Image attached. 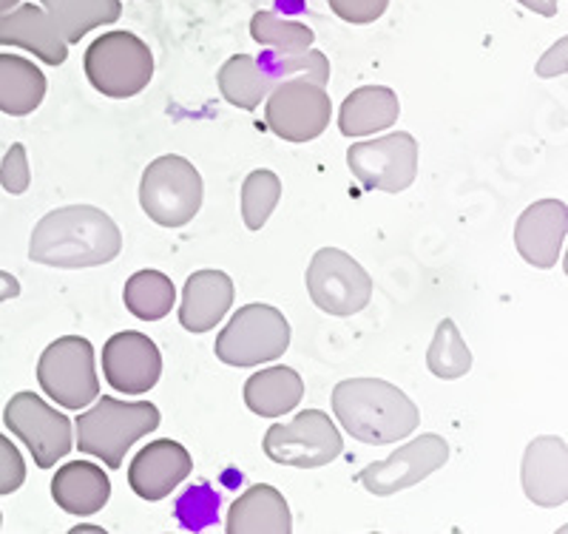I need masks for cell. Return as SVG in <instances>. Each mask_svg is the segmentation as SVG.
Listing matches in <instances>:
<instances>
[{
    "instance_id": "6da1fadb",
    "label": "cell",
    "mask_w": 568,
    "mask_h": 534,
    "mask_svg": "<svg viewBox=\"0 0 568 534\" xmlns=\"http://www.w3.org/2000/svg\"><path fill=\"white\" fill-rule=\"evenodd\" d=\"M123 251V233L103 208H54L34 225L29 259L60 271H83L114 262Z\"/></svg>"
},
{
    "instance_id": "7a4b0ae2",
    "label": "cell",
    "mask_w": 568,
    "mask_h": 534,
    "mask_svg": "<svg viewBox=\"0 0 568 534\" xmlns=\"http://www.w3.org/2000/svg\"><path fill=\"white\" fill-rule=\"evenodd\" d=\"M333 412L347 435L369 446L398 444L420 424V412L404 390L384 379H344L333 390Z\"/></svg>"
},
{
    "instance_id": "3957f363",
    "label": "cell",
    "mask_w": 568,
    "mask_h": 534,
    "mask_svg": "<svg viewBox=\"0 0 568 534\" xmlns=\"http://www.w3.org/2000/svg\"><path fill=\"white\" fill-rule=\"evenodd\" d=\"M74 424L78 450L100 457L109 470H120L125 452L160 426V410L151 401H120L103 395Z\"/></svg>"
},
{
    "instance_id": "277c9868",
    "label": "cell",
    "mask_w": 568,
    "mask_h": 534,
    "mask_svg": "<svg viewBox=\"0 0 568 534\" xmlns=\"http://www.w3.org/2000/svg\"><path fill=\"white\" fill-rule=\"evenodd\" d=\"M85 78L91 89L111 100H129L149 89L154 78V54L134 32H105L85 49Z\"/></svg>"
},
{
    "instance_id": "5b68a950",
    "label": "cell",
    "mask_w": 568,
    "mask_h": 534,
    "mask_svg": "<svg viewBox=\"0 0 568 534\" xmlns=\"http://www.w3.org/2000/svg\"><path fill=\"white\" fill-rule=\"evenodd\" d=\"M205 185L191 160L180 154L156 157L142 171L140 205L160 228H185L202 208Z\"/></svg>"
},
{
    "instance_id": "8992f818",
    "label": "cell",
    "mask_w": 568,
    "mask_h": 534,
    "mask_svg": "<svg viewBox=\"0 0 568 534\" xmlns=\"http://www.w3.org/2000/svg\"><path fill=\"white\" fill-rule=\"evenodd\" d=\"M291 347V324L282 310L273 304L253 302L240 308L225 324L213 353L227 367H258L265 361H276Z\"/></svg>"
},
{
    "instance_id": "52a82bcc",
    "label": "cell",
    "mask_w": 568,
    "mask_h": 534,
    "mask_svg": "<svg viewBox=\"0 0 568 534\" xmlns=\"http://www.w3.org/2000/svg\"><path fill=\"white\" fill-rule=\"evenodd\" d=\"M38 384L63 410H83L100 395L94 347L83 335H60L38 361Z\"/></svg>"
},
{
    "instance_id": "ba28073f",
    "label": "cell",
    "mask_w": 568,
    "mask_h": 534,
    "mask_svg": "<svg viewBox=\"0 0 568 534\" xmlns=\"http://www.w3.org/2000/svg\"><path fill=\"white\" fill-rule=\"evenodd\" d=\"M273 464L293 470H322L344 452V439L327 412L304 410L291 424H273L262 444Z\"/></svg>"
},
{
    "instance_id": "9c48e42d",
    "label": "cell",
    "mask_w": 568,
    "mask_h": 534,
    "mask_svg": "<svg viewBox=\"0 0 568 534\" xmlns=\"http://www.w3.org/2000/svg\"><path fill=\"white\" fill-rule=\"evenodd\" d=\"M333 117L327 85L311 78H291L265 97L267 129L284 142H311L322 137Z\"/></svg>"
},
{
    "instance_id": "30bf717a",
    "label": "cell",
    "mask_w": 568,
    "mask_h": 534,
    "mask_svg": "<svg viewBox=\"0 0 568 534\" xmlns=\"http://www.w3.org/2000/svg\"><path fill=\"white\" fill-rule=\"evenodd\" d=\"M304 284L313 304L336 319L362 313L373 299V279L364 271V264L338 248L316 251L304 273Z\"/></svg>"
},
{
    "instance_id": "8fae6325",
    "label": "cell",
    "mask_w": 568,
    "mask_h": 534,
    "mask_svg": "<svg viewBox=\"0 0 568 534\" xmlns=\"http://www.w3.org/2000/svg\"><path fill=\"white\" fill-rule=\"evenodd\" d=\"M347 168L364 191H407L418 177V142L407 131L353 142L347 151Z\"/></svg>"
},
{
    "instance_id": "7c38bea8",
    "label": "cell",
    "mask_w": 568,
    "mask_h": 534,
    "mask_svg": "<svg viewBox=\"0 0 568 534\" xmlns=\"http://www.w3.org/2000/svg\"><path fill=\"white\" fill-rule=\"evenodd\" d=\"M3 424L32 452L38 470H52L74 450V424L34 393H18L3 410Z\"/></svg>"
},
{
    "instance_id": "4fadbf2b",
    "label": "cell",
    "mask_w": 568,
    "mask_h": 534,
    "mask_svg": "<svg viewBox=\"0 0 568 534\" xmlns=\"http://www.w3.org/2000/svg\"><path fill=\"white\" fill-rule=\"evenodd\" d=\"M446 461H449V444H446V439H440L435 432H426L420 439L398 446V450L389 457H384V461L369 464L367 470L358 472L355 481L362 483L369 495L389 497L418 486V483L426 481L433 472L444 470Z\"/></svg>"
},
{
    "instance_id": "5bb4252c",
    "label": "cell",
    "mask_w": 568,
    "mask_h": 534,
    "mask_svg": "<svg viewBox=\"0 0 568 534\" xmlns=\"http://www.w3.org/2000/svg\"><path fill=\"white\" fill-rule=\"evenodd\" d=\"M103 375L116 393L145 395L162 375V353L145 333L123 330L103 347Z\"/></svg>"
},
{
    "instance_id": "9a60e30c",
    "label": "cell",
    "mask_w": 568,
    "mask_h": 534,
    "mask_svg": "<svg viewBox=\"0 0 568 534\" xmlns=\"http://www.w3.org/2000/svg\"><path fill=\"white\" fill-rule=\"evenodd\" d=\"M568 233V205L562 200H537L520 213L515 225L517 253L537 268L551 271L562 256Z\"/></svg>"
},
{
    "instance_id": "2e32d148",
    "label": "cell",
    "mask_w": 568,
    "mask_h": 534,
    "mask_svg": "<svg viewBox=\"0 0 568 534\" xmlns=\"http://www.w3.org/2000/svg\"><path fill=\"white\" fill-rule=\"evenodd\" d=\"M194 470L191 452L180 441L160 439L142 446L129 466V486L142 501H165L171 492H176L182 481H187Z\"/></svg>"
},
{
    "instance_id": "e0dca14e",
    "label": "cell",
    "mask_w": 568,
    "mask_h": 534,
    "mask_svg": "<svg viewBox=\"0 0 568 534\" xmlns=\"http://www.w3.org/2000/svg\"><path fill=\"white\" fill-rule=\"evenodd\" d=\"M520 483L535 506L557 508L568 501V446L557 435H540L524 452Z\"/></svg>"
},
{
    "instance_id": "ac0fdd59",
    "label": "cell",
    "mask_w": 568,
    "mask_h": 534,
    "mask_svg": "<svg viewBox=\"0 0 568 534\" xmlns=\"http://www.w3.org/2000/svg\"><path fill=\"white\" fill-rule=\"evenodd\" d=\"M0 46L27 49L45 66H63L69 58V43L60 34L58 23L34 0L0 12Z\"/></svg>"
},
{
    "instance_id": "d6986e66",
    "label": "cell",
    "mask_w": 568,
    "mask_h": 534,
    "mask_svg": "<svg viewBox=\"0 0 568 534\" xmlns=\"http://www.w3.org/2000/svg\"><path fill=\"white\" fill-rule=\"evenodd\" d=\"M233 304V279L222 271H196L182 288L180 324L187 333H207L227 315Z\"/></svg>"
},
{
    "instance_id": "ffe728a7",
    "label": "cell",
    "mask_w": 568,
    "mask_h": 534,
    "mask_svg": "<svg viewBox=\"0 0 568 534\" xmlns=\"http://www.w3.org/2000/svg\"><path fill=\"white\" fill-rule=\"evenodd\" d=\"M227 534H291L293 515L282 492L271 483H253L227 508Z\"/></svg>"
},
{
    "instance_id": "44dd1931",
    "label": "cell",
    "mask_w": 568,
    "mask_h": 534,
    "mask_svg": "<svg viewBox=\"0 0 568 534\" xmlns=\"http://www.w3.org/2000/svg\"><path fill=\"white\" fill-rule=\"evenodd\" d=\"M400 117V100L389 85H362L344 97L338 131L344 137H375L393 129Z\"/></svg>"
},
{
    "instance_id": "7402d4cb",
    "label": "cell",
    "mask_w": 568,
    "mask_h": 534,
    "mask_svg": "<svg viewBox=\"0 0 568 534\" xmlns=\"http://www.w3.org/2000/svg\"><path fill=\"white\" fill-rule=\"evenodd\" d=\"M52 497L65 515H98L111 497V481L100 466L89 461H74L52 477Z\"/></svg>"
},
{
    "instance_id": "603a6c76",
    "label": "cell",
    "mask_w": 568,
    "mask_h": 534,
    "mask_svg": "<svg viewBox=\"0 0 568 534\" xmlns=\"http://www.w3.org/2000/svg\"><path fill=\"white\" fill-rule=\"evenodd\" d=\"M304 399V381L293 367H267L245 381V404L258 419H282Z\"/></svg>"
},
{
    "instance_id": "cb8c5ba5",
    "label": "cell",
    "mask_w": 568,
    "mask_h": 534,
    "mask_svg": "<svg viewBox=\"0 0 568 534\" xmlns=\"http://www.w3.org/2000/svg\"><path fill=\"white\" fill-rule=\"evenodd\" d=\"M45 97V74L34 60L18 54H0V111L9 117H27L38 111Z\"/></svg>"
},
{
    "instance_id": "d4e9b609",
    "label": "cell",
    "mask_w": 568,
    "mask_h": 534,
    "mask_svg": "<svg viewBox=\"0 0 568 534\" xmlns=\"http://www.w3.org/2000/svg\"><path fill=\"white\" fill-rule=\"evenodd\" d=\"M52 14L65 43H80L89 32L111 27L123 14L120 0H34Z\"/></svg>"
},
{
    "instance_id": "484cf974",
    "label": "cell",
    "mask_w": 568,
    "mask_h": 534,
    "mask_svg": "<svg viewBox=\"0 0 568 534\" xmlns=\"http://www.w3.org/2000/svg\"><path fill=\"white\" fill-rule=\"evenodd\" d=\"M216 83H220V91L227 103L242 111H253L271 94L276 80L253 54H233L216 74Z\"/></svg>"
},
{
    "instance_id": "4316f807",
    "label": "cell",
    "mask_w": 568,
    "mask_h": 534,
    "mask_svg": "<svg viewBox=\"0 0 568 534\" xmlns=\"http://www.w3.org/2000/svg\"><path fill=\"white\" fill-rule=\"evenodd\" d=\"M123 302L125 310L136 315L140 322H160L174 310L176 288L171 276H165L162 271H136L125 282Z\"/></svg>"
},
{
    "instance_id": "83f0119b",
    "label": "cell",
    "mask_w": 568,
    "mask_h": 534,
    "mask_svg": "<svg viewBox=\"0 0 568 534\" xmlns=\"http://www.w3.org/2000/svg\"><path fill=\"white\" fill-rule=\"evenodd\" d=\"M426 367L435 379L444 381L464 379L471 370V350L466 347L464 335L453 319H440L435 328V339L426 350Z\"/></svg>"
},
{
    "instance_id": "f1b7e54d",
    "label": "cell",
    "mask_w": 568,
    "mask_h": 534,
    "mask_svg": "<svg viewBox=\"0 0 568 534\" xmlns=\"http://www.w3.org/2000/svg\"><path fill=\"white\" fill-rule=\"evenodd\" d=\"M251 38L271 52L296 54L307 52L316 34L307 23H298V20L278 18L276 12H256L251 20Z\"/></svg>"
},
{
    "instance_id": "f546056e",
    "label": "cell",
    "mask_w": 568,
    "mask_h": 534,
    "mask_svg": "<svg viewBox=\"0 0 568 534\" xmlns=\"http://www.w3.org/2000/svg\"><path fill=\"white\" fill-rule=\"evenodd\" d=\"M282 200V180L271 168H256L242 182V220L247 231H262Z\"/></svg>"
},
{
    "instance_id": "4dcf8cb0",
    "label": "cell",
    "mask_w": 568,
    "mask_h": 534,
    "mask_svg": "<svg viewBox=\"0 0 568 534\" xmlns=\"http://www.w3.org/2000/svg\"><path fill=\"white\" fill-rule=\"evenodd\" d=\"M258 63L265 66L271 71V78L276 80V85L282 80H291V78H311L316 83L327 85L329 83V60L324 58L322 52L316 49H307V52H296V54H282V52H262Z\"/></svg>"
},
{
    "instance_id": "1f68e13d",
    "label": "cell",
    "mask_w": 568,
    "mask_h": 534,
    "mask_svg": "<svg viewBox=\"0 0 568 534\" xmlns=\"http://www.w3.org/2000/svg\"><path fill=\"white\" fill-rule=\"evenodd\" d=\"M0 185L12 197L27 193L29 185H32V171H29V157L23 142H14L7 157H3V162H0Z\"/></svg>"
},
{
    "instance_id": "d6a6232c",
    "label": "cell",
    "mask_w": 568,
    "mask_h": 534,
    "mask_svg": "<svg viewBox=\"0 0 568 534\" xmlns=\"http://www.w3.org/2000/svg\"><path fill=\"white\" fill-rule=\"evenodd\" d=\"M23 481H27V461L7 435H0V495L18 492Z\"/></svg>"
},
{
    "instance_id": "836d02e7",
    "label": "cell",
    "mask_w": 568,
    "mask_h": 534,
    "mask_svg": "<svg viewBox=\"0 0 568 534\" xmlns=\"http://www.w3.org/2000/svg\"><path fill=\"white\" fill-rule=\"evenodd\" d=\"M327 3L336 18H342L344 23H355V27L375 23L389 7V0H327Z\"/></svg>"
},
{
    "instance_id": "e575fe53",
    "label": "cell",
    "mask_w": 568,
    "mask_h": 534,
    "mask_svg": "<svg viewBox=\"0 0 568 534\" xmlns=\"http://www.w3.org/2000/svg\"><path fill=\"white\" fill-rule=\"evenodd\" d=\"M537 78L551 80V78H562L568 71V40L560 38L555 46H551L549 52L542 54L535 66Z\"/></svg>"
},
{
    "instance_id": "d590c367",
    "label": "cell",
    "mask_w": 568,
    "mask_h": 534,
    "mask_svg": "<svg viewBox=\"0 0 568 534\" xmlns=\"http://www.w3.org/2000/svg\"><path fill=\"white\" fill-rule=\"evenodd\" d=\"M517 3L529 9V12L542 14V18H555L557 9H560V0H517Z\"/></svg>"
},
{
    "instance_id": "8d00e7d4",
    "label": "cell",
    "mask_w": 568,
    "mask_h": 534,
    "mask_svg": "<svg viewBox=\"0 0 568 534\" xmlns=\"http://www.w3.org/2000/svg\"><path fill=\"white\" fill-rule=\"evenodd\" d=\"M20 293L18 279L9 276V273H0V302H7V299H14Z\"/></svg>"
},
{
    "instance_id": "74e56055",
    "label": "cell",
    "mask_w": 568,
    "mask_h": 534,
    "mask_svg": "<svg viewBox=\"0 0 568 534\" xmlns=\"http://www.w3.org/2000/svg\"><path fill=\"white\" fill-rule=\"evenodd\" d=\"M71 532H74V534H78V532H98V534H103L105 528L103 526H89V523H80V526H74V528H71Z\"/></svg>"
},
{
    "instance_id": "f35d334b",
    "label": "cell",
    "mask_w": 568,
    "mask_h": 534,
    "mask_svg": "<svg viewBox=\"0 0 568 534\" xmlns=\"http://www.w3.org/2000/svg\"><path fill=\"white\" fill-rule=\"evenodd\" d=\"M20 0H0V12H9V9L18 7Z\"/></svg>"
}]
</instances>
